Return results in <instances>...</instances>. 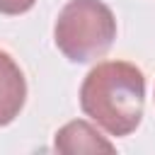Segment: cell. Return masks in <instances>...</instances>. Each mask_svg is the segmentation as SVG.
Segmentation results:
<instances>
[{
  "label": "cell",
  "mask_w": 155,
  "mask_h": 155,
  "mask_svg": "<svg viewBox=\"0 0 155 155\" xmlns=\"http://www.w3.org/2000/svg\"><path fill=\"white\" fill-rule=\"evenodd\" d=\"M36 0H0V15H22L34 7Z\"/></svg>",
  "instance_id": "obj_5"
},
{
  "label": "cell",
  "mask_w": 155,
  "mask_h": 155,
  "mask_svg": "<svg viewBox=\"0 0 155 155\" xmlns=\"http://www.w3.org/2000/svg\"><path fill=\"white\" fill-rule=\"evenodd\" d=\"M56 150L61 153H114V143L107 140L92 124L70 121L56 133Z\"/></svg>",
  "instance_id": "obj_4"
},
{
  "label": "cell",
  "mask_w": 155,
  "mask_h": 155,
  "mask_svg": "<svg viewBox=\"0 0 155 155\" xmlns=\"http://www.w3.org/2000/svg\"><path fill=\"white\" fill-rule=\"evenodd\" d=\"M80 107L109 136H128L138 128L145 107V78L126 61L97 63L80 85Z\"/></svg>",
  "instance_id": "obj_1"
},
{
  "label": "cell",
  "mask_w": 155,
  "mask_h": 155,
  "mask_svg": "<svg viewBox=\"0 0 155 155\" xmlns=\"http://www.w3.org/2000/svg\"><path fill=\"white\" fill-rule=\"evenodd\" d=\"M116 39V17L102 0H70L58 12L53 41L73 63L102 58Z\"/></svg>",
  "instance_id": "obj_2"
},
{
  "label": "cell",
  "mask_w": 155,
  "mask_h": 155,
  "mask_svg": "<svg viewBox=\"0 0 155 155\" xmlns=\"http://www.w3.org/2000/svg\"><path fill=\"white\" fill-rule=\"evenodd\" d=\"M27 99V80L22 68L7 51H0V126L12 124Z\"/></svg>",
  "instance_id": "obj_3"
}]
</instances>
